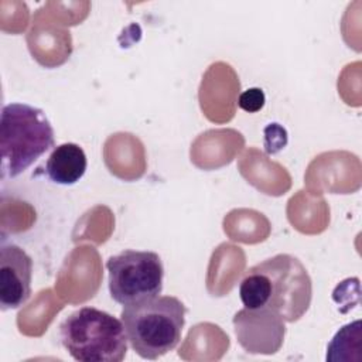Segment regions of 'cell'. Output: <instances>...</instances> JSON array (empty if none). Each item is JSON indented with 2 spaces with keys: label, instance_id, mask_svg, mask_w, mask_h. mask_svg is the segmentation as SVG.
I'll list each match as a JSON object with an SVG mask.
<instances>
[{
  "label": "cell",
  "instance_id": "6da1fadb",
  "mask_svg": "<svg viewBox=\"0 0 362 362\" xmlns=\"http://www.w3.org/2000/svg\"><path fill=\"white\" fill-rule=\"evenodd\" d=\"M239 297L245 308L269 310L286 322H294L310 308L313 284L297 257L280 253L246 270Z\"/></svg>",
  "mask_w": 362,
  "mask_h": 362
},
{
  "label": "cell",
  "instance_id": "7a4b0ae2",
  "mask_svg": "<svg viewBox=\"0 0 362 362\" xmlns=\"http://www.w3.org/2000/svg\"><path fill=\"white\" fill-rule=\"evenodd\" d=\"M187 308L173 296H157L123 307L120 320L133 351L144 359H157L181 341Z\"/></svg>",
  "mask_w": 362,
  "mask_h": 362
},
{
  "label": "cell",
  "instance_id": "3957f363",
  "mask_svg": "<svg viewBox=\"0 0 362 362\" xmlns=\"http://www.w3.org/2000/svg\"><path fill=\"white\" fill-rule=\"evenodd\" d=\"M54 144V129L41 109L25 103L3 106L0 120L1 178L20 175Z\"/></svg>",
  "mask_w": 362,
  "mask_h": 362
},
{
  "label": "cell",
  "instance_id": "277c9868",
  "mask_svg": "<svg viewBox=\"0 0 362 362\" xmlns=\"http://www.w3.org/2000/svg\"><path fill=\"white\" fill-rule=\"evenodd\" d=\"M59 338L79 362H120L129 342L122 320L95 307L71 313L59 325Z\"/></svg>",
  "mask_w": 362,
  "mask_h": 362
},
{
  "label": "cell",
  "instance_id": "5b68a950",
  "mask_svg": "<svg viewBox=\"0 0 362 362\" xmlns=\"http://www.w3.org/2000/svg\"><path fill=\"white\" fill-rule=\"evenodd\" d=\"M106 269L110 297L123 307L157 297L163 291L164 267L154 252L126 249L110 256Z\"/></svg>",
  "mask_w": 362,
  "mask_h": 362
},
{
  "label": "cell",
  "instance_id": "8992f818",
  "mask_svg": "<svg viewBox=\"0 0 362 362\" xmlns=\"http://www.w3.org/2000/svg\"><path fill=\"white\" fill-rule=\"evenodd\" d=\"M269 310H239L233 317L238 342L249 354H276L284 341L286 325Z\"/></svg>",
  "mask_w": 362,
  "mask_h": 362
},
{
  "label": "cell",
  "instance_id": "52a82bcc",
  "mask_svg": "<svg viewBox=\"0 0 362 362\" xmlns=\"http://www.w3.org/2000/svg\"><path fill=\"white\" fill-rule=\"evenodd\" d=\"M33 260L20 246L0 249V307L3 311L21 307L31 296Z\"/></svg>",
  "mask_w": 362,
  "mask_h": 362
},
{
  "label": "cell",
  "instance_id": "ba28073f",
  "mask_svg": "<svg viewBox=\"0 0 362 362\" xmlns=\"http://www.w3.org/2000/svg\"><path fill=\"white\" fill-rule=\"evenodd\" d=\"M86 165V154L81 146L62 143L51 151L45 163V174L55 184L72 185L83 177Z\"/></svg>",
  "mask_w": 362,
  "mask_h": 362
},
{
  "label": "cell",
  "instance_id": "9c48e42d",
  "mask_svg": "<svg viewBox=\"0 0 362 362\" xmlns=\"http://www.w3.org/2000/svg\"><path fill=\"white\" fill-rule=\"evenodd\" d=\"M264 100H266V96L260 88H249L240 93L238 99V105L242 110L247 113H255L263 107Z\"/></svg>",
  "mask_w": 362,
  "mask_h": 362
}]
</instances>
